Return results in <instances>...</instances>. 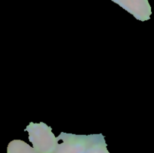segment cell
<instances>
[{
  "instance_id": "cell-3",
  "label": "cell",
  "mask_w": 154,
  "mask_h": 153,
  "mask_svg": "<svg viewBox=\"0 0 154 153\" xmlns=\"http://www.w3.org/2000/svg\"><path fill=\"white\" fill-rule=\"evenodd\" d=\"M133 15L137 20L146 21L150 19L151 6L148 0H111Z\"/></svg>"
},
{
  "instance_id": "cell-2",
  "label": "cell",
  "mask_w": 154,
  "mask_h": 153,
  "mask_svg": "<svg viewBox=\"0 0 154 153\" xmlns=\"http://www.w3.org/2000/svg\"><path fill=\"white\" fill-rule=\"evenodd\" d=\"M57 138L63 142L58 144L53 153H85L93 134L77 135L62 132Z\"/></svg>"
},
{
  "instance_id": "cell-4",
  "label": "cell",
  "mask_w": 154,
  "mask_h": 153,
  "mask_svg": "<svg viewBox=\"0 0 154 153\" xmlns=\"http://www.w3.org/2000/svg\"><path fill=\"white\" fill-rule=\"evenodd\" d=\"M85 153H110L107 148L105 137L102 134H93V138Z\"/></svg>"
},
{
  "instance_id": "cell-1",
  "label": "cell",
  "mask_w": 154,
  "mask_h": 153,
  "mask_svg": "<svg viewBox=\"0 0 154 153\" xmlns=\"http://www.w3.org/2000/svg\"><path fill=\"white\" fill-rule=\"evenodd\" d=\"M25 130L33 147L41 153H53L60 140L53 134L52 128L44 122H30Z\"/></svg>"
},
{
  "instance_id": "cell-5",
  "label": "cell",
  "mask_w": 154,
  "mask_h": 153,
  "mask_svg": "<svg viewBox=\"0 0 154 153\" xmlns=\"http://www.w3.org/2000/svg\"><path fill=\"white\" fill-rule=\"evenodd\" d=\"M8 153H41L21 140H14L8 145Z\"/></svg>"
}]
</instances>
